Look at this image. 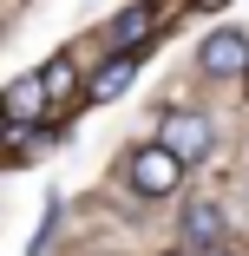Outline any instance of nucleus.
<instances>
[{
	"instance_id": "f257e3e1",
	"label": "nucleus",
	"mask_w": 249,
	"mask_h": 256,
	"mask_svg": "<svg viewBox=\"0 0 249 256\" xmlns=\"http://www.w3.org/2000/svg\"><path fill=\"white\" fill-rule=\"evenodd\" d=\"M184 158H177V151L171 144H138L131 151V158H125V184L138 190V197H171L177 184H184Z\"/></svg>"
},
{
	"instance_id": "f03ea898",
	"label": "nucleus",
	"mask_w": 249,
	"mask_h": 256,
	"mask_svg": "<svg viewBox=\"0 0 249 256\" xmlns=\"http://www.w3.org/2000/svg\"><path fill=\"white\" fill-rule=\"evenodd\" d=\"M158 144H171L184 164H204L210 151H217V125L204 112H164L158 118Z\"/></svg>"
},
{
	"instance_id": "7ed1b4c3",
	"label": "nucleus",
	"mask_w": 249,
	"mask_h": 256,
	"mask_svg": "<svg viewBox=\"0 0 249 256\" xmlns=\"http://www.w3.org/2000/svg\"><path fill=\"white\" fill-rule=\"evenodd\" d=\"M184 250L190 256H217L223 236H230V217H223V204L217 197H184Z\"/></svg>"
},
{
	"instance_id": "20e7f679",
	"label": "nucleus",
	"mask_w": 249,
	"mask_h": 256,
	"mask_svg": "<svg viewBox=\"0 0 249 256\" xmlns=\"http://www.w3.org/2000/svg\"><path fill=\"white\" fill-rule=\"evenodd\" d=\"M197 66L210 79H249V33L243 26H217L204 46H197Z\"/></svg>"
},
{
	"instance_id": "39448f33",
	"label": "nucleus",
	"mask_w": 249,
	"mask_h": 256,
	"mask_svg": "<svg viewBox=\"0 0 249 256\" xmlns=\"http://www.w3.org/2000/svg\"><path fill=\"white\" fill-rule=\"evenodd\" d=\"M39 112H53L39 72H33V79H13V86H7V125H39Z\"/></svg>"
},
{
	"instance_id": "423d86ee",
	"label": "nucleus",
	"mask_w": 249,
	"mask_h": 256,
	"mask_svg": "<svg viewBox=\"0 0 249 256\" xmlns=\"http://www.w3.org/2000/svg\"><path fill=\"white\" fill-rule=\"evenodd\" d=\"M131 79H138V53H112V66H98V72L85 79V98H98V106H105V98H118Z\"/></svg>"
},
{
	"instance_id": "0eeeda50",
	"label": "nucleus",
	"mask_w": 249,
	"mask_h": 256,
	"mask_svg": "<svg viewBox=\"0 0 249 256\" xmlns=\"http://www.w3.org/2000/svg\"><path fill=\"white\" fill-rule=\"evenodd\" d=\"M144 26H151V7H125L105 26V46H112V53H138V46H144Z\"/></svg>"
},
{
	"instance_id": "6e6552de",
	"label": "nucleus",
	"mask_w": 249,
	"mask_h": 256,
	"mask_svg": "<svg viewBox=\"0 0 249 256\" xmlns=\"http://www.w3.org/2000/svg\"><path fill=\"white\" fill-rule=\"evenodd\" d=\"M39 86H46V98L59 106V98H72V92H79V66H72L66 53H59V60H46V66H39Z\"/></svg>"
},
{
	"instance_id": "1a4fd4ad",
	"label": "nucleus",
	"mask_w": 249,
	"mask_h": 256,
	"mask_svg": "<svg viewBox=\"0 0 249 256\" xmlns=\"http://www.w3.org/2000/svg\"><path fill=\"white\" fill-rule=\"evenodd\" d=\"M171 256H190V250H171Z\"/></svg>"
},
{
	"instance_id": "9d476101",
	"label": "nucleus",
	"mask_w": 249,
	"mask_h": 256,
	"mask_svg": "<svg viewBox=\"0 0 249 256\" xmlns=\"http://www.w3.org/2000/svg\"><path fill=\"white\" fill-rule=\"evenodd\" d=\"M217 256H236V250H217Z\"/></svg>"
}]
</instances>
